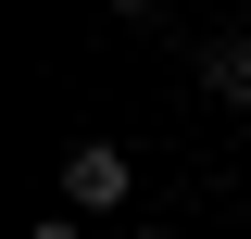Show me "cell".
I'll return each instance as SVG.
<instances>
[{
    "mask_svg": "<svg viewBox=\"0 0 251 239\" xmlns=\"http://www.w3.org/2000/svg\"><path fill=\"white\" fill-rule=\"evenodd\" d=\"M126 189H138V151H126V139H75V151H63V202H75V214H113Z\"/></svg>",
    "mask_w": 251,
    "mask_h": 239,
    "instance_id": "6da1fadb",
    "label": "cell"
},
{
    "mask_svg": "<svg viewBox=\"0 0 251 239\" xmlns=\"http://www.w3.org/2000/svg\"><path fill=\"white\" fill-rule=\"evenodd\" d=\"M201 89H214L226 114H251V26H239V38H214V51H201Z\"/></svg>",
    "mask_w": 251,
    "mask_h": 239,
    "instance_id": "7a4b0ae2",
    "label": "cell"
},
{
    "mask_svg": "<svg viewBox=\"0 0 251 239\" xmlns=\"http://www.w3.org/2000/svg\"><path fill=\"white\" fill-rule=\"evenodd\" d=\"M25 239H88V214H38V227H25Z\"/></svg>",
    "mask_w": 251,
    "mask_h": 239,
    "instance_id": "3957f363",
    "label": "cell"
},
{
    "mask_svg": "<svg viewBox=\"0 0 251 239\" xmlns=\"http://www.w3.org/2000/svg\"><path fill=\"white\" fill-rule=\"evenodd\" d=\"M138 239H188V227H138Z\"/></svg>",
    "mask_w": 251,
    "mask_h": 239,
    "instance_id": "277c9868",
    "label": "cell"
}]
</instances>
